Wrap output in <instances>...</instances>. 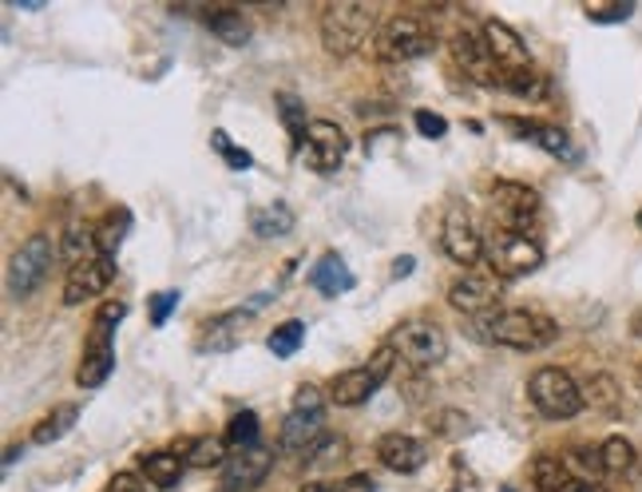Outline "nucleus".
<instances>
[{
  "label": "nucleus",
  "instance_id": "nucleus-1",
  "mask_svg": "<svg viewBox=\"0 0 642 492\" xmlns=\"http://www.w3.org/2000/svg\"><path fill=\"white\" fill-rule=\"evenodd\" d=\"M317 32H322V48H326L334 60H349L357 56L369 37L377 40V12L369 4H357V0H329L322 17H317Z\"/></svg>",
  "mask_w": 642,
  "mask_h": 492
},
{
  "label": "nucleus",
  "instance_id": "nucleus-2",
  "mask_svg": "<svg viewBox=\"0 0 642 492\" xmlns=\"http://www.w3.org/2000/svg\"><path fill=\"white\" fill-rule=\"evenodd\" d=\"M472 322H476V334L484 337V342H496V346H507V350H524V354L552 346L555 337H560V326H555L547 314H535V311H492Z\"/></svg>",
  "mask_w": 642,
  "mask_h": 492
},
{
  "label": "nucleus",
  "instance_id": "nucleus-3",
  "mask_svg": "<svg viewBox=\"0 0 642 492\" xmlns=\"http://www.w3.org/2000/svg\"><path fill=\"white\" fill-rule=\"evenodd\" d=\"M124 314H127L124 302H108V306L96 314L88 334V350H83L80 370H76V385H80V390H100L111 377V370H116V329L119 322H124Z\"/></svg>",
  "mask_w": 642,
  "mask_h": 492
},
{
  "label": "nucleus",
  "instance_id": "nucleus-4",
  "mask_svg": "<svg viewBox=\"0 0 642 492\" xmlns=\"http://www.w3.org/2000/svg\"><path fill=\"white\" fill-rule=\"evenodd\" d=\"M527 397H532L535 413L547 421H571L583 413V390L580 382L560 370V365H543L527 377Z\"/></svg>",
  "mask_w": 642,
  "mask_h": 492
},
{
  "label": "nucleus",
  "instance_id": "nucleus-5",
  "mask_svg": "<svg viewBox=\"0 0 642 492\" xmlns=\"http://www.w3.org/2000/svg\"><path fill=\"white\" fill-rule=\"evenodd\" d=\"M436 48V32L413 12H401V17L385 20L373 40V52H377L381 65H408V60H421Z\"/></svg>",
  "mask_w": 642,
  "mask_h": 492
},
{
  "label": "nucleus",
  "instance_id": "nucleus-6",
  "mask_svg": "<svg viewBox=\"0 0 642 492\" xmlns=\"http://www.w3.org/2000/svg\"><path fill=\"white\" fill-rule=\"evenodd\" d=\"M484 258L492 263L496 278H524V274L540 270L543 246L540 238L524 235V230H492L484 238Z\"/></svg>",
  "mask_w": 642,
  "mask_h": 492
},
{
  "label": "nucleus",
  "instance_id": "nucleus-7",
  "mask_svg": "<svg viewBox=\"0 0 642 492\" xmlns=\"http://www.w3.org/2000/svg\"><path fill=\"white\" fill-rule=\"evenodd\" d=\"M322 421H326V397L314 385H302L294 393V410L282 421V453H309L322 441Z\"/></svg>",
  "mask_w": 642,
  "mask_h": 492
},
{
  "label": "nucleus",
  "instance_id": "nucleus-8",
  "mask_svg": "<svg viewBox=\"0 0 642 492\" xmlns=\"http://www.w3.org/2000/svg\"><path fill=\"white\" fill-rule=\"evenodd\" d=\"M389 350L397 357H405L408 365H416V370H433V365H441L444 357H448V334H444L436 322L413 318L393 329Z\"/></svg>",
  "mask_w": 642,
  "mask_h": 492
},
{
  "label": "nucleus",
  "instance_id": "nucleus-9",
  "mask_svg": "<svg viewBox=\"0 0 642 492\" xmlns=\"http://www.w3.org/2000/svg\"><path fill=\"white\" fill-rule=\"evenodd\" d=\"M60 246L48 235H32L17 246V255L9 263V294L12 298H32V294L45 286L48 270H52Z\"/></svg>",
  "mask_w": 642,
  "mask_h": 492
},
{
  "label": "nucleus",
  "instance_id": "nucleus-10",
  "mask_svg": "<svg viewBox=\"0 0 642 492\" xmlns=\"http://www.w3.org/2000/svg\"><path fill=\"white\" fill-rule=\"evenodd\" d=\"M393 357H397V354L385 346L369 365H357V370H345V374H337L334 382H329V402L342 405V410H349V405H365L373 393L381 390V382L389 377Z\"/></svg>",
  "mask_w": 642,
  "mask_h": 492
},
{
  "label": "nucleus",
  "instance_id": "nucleus-11",
  "mask_svg": "<svg viewBox=\"0 0 642 492\" xmlns=\"http://www.w3.org/2000/svg\"><path fill=\"white\" fill-rule=\"evenodd\" d=\"M298 156L309 171L329 175L345 164V156H349V136H345L337 124H329V119H309L306 136H302V144H298Z\"/></svg>",
  "mask_w": 642,
  "mask_h": 492
},
{
  "label": "nucleus",
  "instance_id": "nucleus-12",
  "mask_svg": "<svg viewBox=\"0 0 642 492\" xmlns=\"http://www.w3.org/2000/svg\"><path fill=\"white\" fill-rule=\"evenodd\" d=\"M448 48H453L456 68H461L472 83H480V88H504V76H500L496 60H492L484 32H476V28H468V24L456 28L453 40H448Z\"/></svg>",
  "mask_w": 642,
  "mask_h": 492
},
{
  "label": "nucleus",
  "instance_id": "nucleus-13",
  "mask_svg": "<svg viewBox=\"0 0 642 492\" xmlns=\"http://www.w3.org/2000/svg\"><path fill=\"white\" fill-rule=\"evenodd\" d=\"M441 246H444V255L461 266H476L480 258H484V235H480V227H476V219H472L468 207L453 203V207L444 210Z\"/></svg>",
  "mask_w": 642,
  "mask_h": 492
},
{
  "label": "nucleus",
  "instance_id": "nucleus-14",
  "mask_svg": "<svg viewBox=\"0 0 642 492\" xmlns=\"http://www.w3.org/2000/svg\"><path fill=\"white\" fill-rule=\"evenodd\" d=\"M484 40H488V52H492V60H496V68H500V76H504V88L516 76H527V72H535V65H532V52H527V45L520 40V32L516 28H507L504 20H484Z\"/></svg>",
  "mask_w": 642,
  "mask_h": 492
},
{
  "label": "nucleus",
  "instance_id": "nucleus-15",
  "mask_svg": "<svg viewBox=\"0 0 642 492\" xmlns=\"http://www.w3.org/2000/svg\"><path fill=\"white\" fill-rule=\"evenodd\" d=\"M492 210H496L500 230H524L527 235V223H535V215H540V195L527 183L500 179L492 187Z\"/></svg>",
  "mask_w": 642,
  "mask_h": 492
},
{
  "label": "nucleus",
  "instance_id": "nucleus-16",
  "mask_svg": "<svg viewBox=\"0 0 642 492\" xmlns=\"http://www.w3.org/2000/svg\"><path fill=\"white\" fill-rule=\"evenodd\" d=\"M500 278L496 274H480V270H464L453 286H448V306L456 314H472V318H484V314L496 311L500 302Z\"/></svg>",
  "mask_w": 642,
  "mask_h": 492
},
{
  "label": "nucleus",
  "instance_id": "nucleus-17",
  "mask_svg": "<svg viewBox=\"0 0 642 492\" xmlns=\"http://www.w3.org/2000/svg\"><path fill=\"white\" fill-rule=\"evenodd\" d=\"M274 449L270 445H250L243 453H230V461L223 465V492H254L258 484L270 476Z\"/></svg>",
  "mask_w": 642,
  "mask_h": 492
},
{
  "label": "nucleus",
  "instance_id": "nucleus-18",
  "mask_svg": "<svg viewBox=\"0 0 642 492\" xmlns=\"http://www.w3.org/2000/svg\"><path fill=\"white\" fill-rule=\"evenodd\" d=\"M111 278H116V258L108 255H96L88 263L72 266L68 283H63V306H83V302L100 298L111 286Z\"/></svg>",
  "mask_w": 642,
  "mask_h": 492
},
{
  "label": "nucleus",
  "instance_id": "nucleus-19",
  "mask_svg": "<svg viewBox=\"0 0 642 492\" xmlns=\"http://www.w3.org/2000/svg\"><path fill=\"white\" fill-rule=\"evenodd\" d=\"M377 461L401 476L421 473L428 465V445L421 437H408V433H385L377 441Z\"/></svg>",
  "mask_w": 642,
  "mask_h": 492
},
{
  "label": "nucleus",
  "instance_id": "nucleus-20",
  "mask_svg": "<svg viewBox=\"0 0 642 492\" xmlns=\"http://www.w3.org/2000/svg\"><path fill=\"white\" fill-rule=\"evenodd\" d=\"M182 469H187V461H182L179 449H159V453L139 456V473H144V481L159 492L175 489V484L182 481Z\"/></svg>",
  "mask_w": 642,
  "mask_h": 492
},
{
  "label": "nucleus",
  "instance_id": "nucleus-21",
  "mask_svg": "<svg viewBox=\"0 0 642 492\" xmlns=\"http://www.w3.org/2000/svg\"><path fill=\"white\" fill-rule=\"evenodd\" d=\"M507 128L516 131L520 139H532L535 147H543V151H552V156H571V139L563 128H555V124H540V119H504Z\"/></svg>",
  "mask_w": 642,
  "mask_h": 492
},
{
  "label": "nucleus",
  "instance_id": "nucleus-22",
  "mask_svg": "<svg viewBox=\"0 0 642 492\" xmlns=\"http://www.w3.org/2000/svg\"><path fill=\"white\" fill-rule=\"evenodd\" d=\"M309 283L326 294V298H337V294H349L353 286H357V278H353V270L345 266L342 255H322V263L309 270Z\"/></svg>",
  "mask_w": 642,
  "mask_h": 492
},
{
  "label": "nucleus",
  "instance_id": "nucleus-23",
  "mask_svg": "<svg viewBox=\"0 0 642 492\" xmlns=\"http://www.w3.org/2000/svg\"><path fill=\"white\" fill-rule=\"evenodd\" d=\"M246 322H250V311L223 314V318L207 329V337L199 342V350H203V354H227V350H235V342H238V334L246 329Z\"/></svg>",
  "mask_w": 642,
  "mask_h": 492
},
{
  "label": "nucleus",
  "instance_id": "nucleus-24",
  "mask_svg": "<svg viewBox=\"0 0 642 492\" xmlns=\"http://www.w3.org/2000/svg\"><path fill=\"white\" fill-rule=\"evenodd\" d=\"M60 255H63V263H68V270L100 255V238H96V227L68 223V230H63V238H60Z\"/></svg>",
  "mask_w": 642,
  "mask_h": 492
},
{
  "label": "nucleus",
  "instance_id": "nucleus-25",
  "mask_svg": "<svg viewBox=\"0 0 642 492\" xmlns=\"http://www.w3.org/2000/svg\"><path fill=\"white\" fill-rule=\"evenodd\" d=\"M294 223H298V219H294V210L286 207L282 199L278 203H266V207H258L250 215V230L258 238H286L294 230Z\"/></svg>",
  "mask_w": 642,
  "mask_h": 492
},
{
  "label": "nucleus",
  "instance_id": "nucleus-26",
  "mask_svg": "<svg viewBox=\"0 0 642 492\" xmlns=\"http://www.w3.org/2000/svg\"><path fill=\"white\" fill-rule=\"evenodd\" d=\"M182 461H187V469H218L230 461V445L227 437H195L182 445Z\"/></svg>",
  "mask_w": 642,
  "mask_h": 492
},
{
  "label": "nucleus",
  "instance_id": "nucleus-27",
  "mask_svg": "<svg viewBox=\"0 0 642 492\" xmlns=\"http://www.w3.org/2000/svg\"><path fill=\"white\" fill-rule=\"evenodd\" d=\"M76 421H80V405H56L52 413H45V417L32 425V445H52V441H60L68 429H76Z\"/></svg>",
  "mask_w": 642,
  "mask_h": 492
},
{
  "label": "nucleus",
  "instance_id": "nucleus-28",
  "mask_svg": "<svg viewBox=\"0 0 642 492\" xmlns=\"http://www.w3.org/2000/svg\"><path fill=\"white\" fill-rule=\"evenodd\" d=\"M599 456H603V473L611 476H623L626 481V476L639 473V456H634V445L626 437H606Z\"/></svg>",
  "mask_w": 642,
  "mask_h": 492
},
{
  "label": "nucleus",
  "instance_id": "nucleus-29",
  "mask_svg": "<svg viewBox=\"0 0 642 492\" xmlns=\"http://www.w3.org/2000/svg\"><path fill=\"white\" fill-rule=\"evenodd\" d=\"M207 28L215 32L218 40H223V45H230V48H243L246 40H250V28H246L243 12H235V9L207 12Z\"/></svg>",
  "mask_w": 642,
  "mask_h": 492
},
{
  "label": "nucleus",
  "instance_id": "nucleus-30",
  "mask_svg": "<svg viewBox=\"0 0 642 492\" xmlns=\"http://www.w3.org/2000/svg\"><path fill=\"white\" fill-rule=\"evenodd\" d=\"M127 230H131V210H127V207L108 210V215H103V223L96 227V238H100V255L116 258V250H119V243L127 238Z\"/></svg>",
  "mask_w": 642,
  "mask_h": 492
},
{
  "label": "nucleus",
  "instance_id": "nucleus-31",
  "mask_svg": "<svg viewBox=\"0 0 642 492\" xmlns=\"http://www.w3.org/2000/svg\"><path fill=\"white\" fill-rule=\"evenodd\" d=\"M227 445H230V453H243V449H250V445H258V413H250V410H238L235 417H230V425H227Z\"/></svg>",
  "mask_w": 642,
  "mask_h": 492
},
{
  "label": "nucleus",
  "instance_id": "nucleus-32",
  "mask_svg": "<svg viewBox=\"0 0 642 492\" xmlns=\"http://www.w3.org/2000/svg\"><path fill=\"white\" fill-rule=\"evenodd\" d=\"M532 476H535V489L540 492H560L575 473H567V465H563L560 456H535Z\"/></svg>",
  "mask_w": 642,
  "mask_h": 492
},
{
  "label": "nucleus",
  "instance_id": "nucleus-33",
  "mask_svg": "<svg viewBox=\"0 0 642 492\" xmlns=\"http://www.w3.org/2000/svg\"><path fill=\"white\" fill-rule=\"evenodd\" d=\"M278 111H282V124H286V131H290V139H294V144H302V136H306V128H309L302 100H298V96H290V91H282V96H278Z\"/></svg>",
  "mask_w": 642,
  "mask_h": 492
},
{
  "label": "nucleus",
  "instance_id": "nucleus-34",
  "mask_svg": "<svg viewBox=\"0 0 642 492\" xmlns=\"http://www.w3.org/2000/svg\"><path fill=\"white\" fill-rule=\"evenodd\" d=\"M302 337H306V326H302V322H286V326H278L266 337V346H270L274 357H294L302 346Z\"/></svg>",
  "mask_w": 642,
  "mask_h": 492
},
{
  "label": "nucleus",
  "instance_id": "nucleus-35",
  "mask_svg": "<svg viewBox=\"0 0 642 492\" xmlns=\"http://www.w3.org/2000/svg\"><path fill=\"white\" fill-rule=\"evenodd\" d=\"M583 402H595V405H603V410H615L619 405V385H615V377H595L591 382V390L583 393Z\"/></svg>",
  "mask_w": 642,
  "mask_h": 492
},
{
  "label": "nucleus",
  "instance_id": "nucleus-36",
  "mask_svg": "<svg viewBox=\"0 0 642 492\" xmlns=\"http://www.w3.org/2000/svg\"><path fill=\"white\" fill-rule=\"evenodd\" d=\"M215 147L218 151H223V159H227V167H235V171H250V151H246V147H235L227 139V131H215Z\"/></svg>",
  "mask_w": 642,
  "mask_h": 492
},
{
  "label": "nucleus",
  "instance_id": "nucleus-37",
  "mask_svg": "<svg viewBox=\"0 0 642 492\" xmlns=\"http://www.w3.org/2000/svg\"><path fill=\"white\" fill-rule=\"evenodd\" d=\"M413 124H416V131H421L425 139H444V136H448V119L436 116V111H428V108L416 111Z\"/></svg>",
  "mask_w": 642,
  "mask_h": 492
},
{
  "label": "nucleus",
  "instance_id": "nucleus-38",
  "mask_svg": "<svg viewBox=\"0 0 642 492\" xmlns=\"http://www.w3.org/2000/svg\"><path fill=\"white\" fill-rule=\"evenodd\" d=\"M175 306H179V291L155 294L151 298V326H167V318H171Z\"/></svg>",
  "mask_w": 642,
  "mask_h": 492
},
{
  "label": "nucleus",
  "instance_id": "nucleus-39",
  "mask_svg": "<svg viewBox=\"0 0 642 492\" xmlns=\"http://www.w3.org/2000/svg\"><path fill=\"white\" fill-rule=\"evenodd\" d=\"M103 492H151V484L144 481V473H116L103 484Z\"/></svg>",
  "mask_w": 642,
  "mask_h": 492
},
{
  "label": "nucleus",
  "instance_id": "nucleus-40",
  "mask_svg": "<svg viewBox=\"0 0 642 492\" xmlns=\"http://www.w3.org/2000/svg\"><path fill=\"white\" fill-rule=\"evenodd\" d=\"M334 492H377V484H373L369 473H349L345 481H337Z\"/></svg>",
  "mask_w": 642,
  "mask_h": 492
},
{
  "label": "nucleus",
  "instance_id": "nucleus-41",
  "mask_svg": "<svg viewBox=\"0 0 642 492\" xmlns=\"http://www.w3.org/2000/svg\"><path fill=\"white\" fill-rule=\"evenodd\" d=\"M631 12H634V4H615V9H587V17L603 20V24H606V20H626Z\"/></svg>",
  "mask_w": 642,
  "mask_h": 492
},
{
  "label": "nucleus",
  "instance_id": "nucleus-42",
  "mask_svg": "<svg viewBox=\"0 0 642 492\" xmlns=\"http://www.w3.org/2000/svg\"><path fill=\"white\" fill-rule=\"evenodd\" d=\"M587 489H591V481H583V476H571V481L563 484L560 492H587Z\"/></svg>",
  "mask_w": 642,
  "mask_h": 492
},
{
  "label": "nucleus",
  "instance_id": "nucleus-43",
  "mask_svg": "<svg viewBox=\"0 0 642 492\" xmlns=\"http://www.w3.org/2000/svg\"><path fill=\"white\" fill-rule=\"evenodd\" d=\"M20 453H24V445H12L9 453H4V469H12V465H17V456H20Z\"/></svg>",
  "mask_w": 642,
  "mask_h": 492
},
{
  "label": "nucleus",
  "instance_id": "nucleus-44",
  "mask_svg": "<svg viewBox=\"0 0 642 492\" xmlns=\"http://www.w3.org/2000/svg\"><path fill=\"white\" fill-rule=\"evenodd\" d=\"M408 270H413V258H401V263L393 266V274H397V278H401V274H408Z\"/></svg>",
  "mask_w": 642,
  "mask_h": 492
},
{
  "label": "nucleus",
  "instance_id": "nucleus-45",
  "mask_svg": "<svg viewBox=\"0 0 642 492\" xmlns=\"http://www.w3.org/2000/svg\"><path fill=\"white\" fill-rule=\"evenodd\" d=\"M302 492H334V489H329V484H306Z\"/></svg>",
  "mask_w": 642,
  "mask_h": 492
},
{
  "label": "nucleus",
  "instance_id": "nucleus-46",
  "mask_svg": "<svg viewBox=\"0 0 642 492\" xmlns=\"http://www.w3.org/2000/svg\"><path fill=\"white\" fill-rule=\"evenodd\" d=\"M587 492H606V489H599V484H591V489Z\"/></svg>",
  "mask_w": 642,
  "mask_h": 492
}]
</instances>
